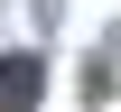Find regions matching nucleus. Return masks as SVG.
<instances>
[{
	"label": "nucleus",
	"mask_w": 121,
	"mask_h": 112,
	"mask_svg": "<svg viewBox=\"0 0 121 112\" xmlns=\"http://www.w3.org/2000/svg\"><path fill=\"white\" fill-rule=\"evenodd\" d=\"M37 103V56H9L0 65V112H28Z\"/></svg>",
	"instance_id": "1"
}]
</instances>
